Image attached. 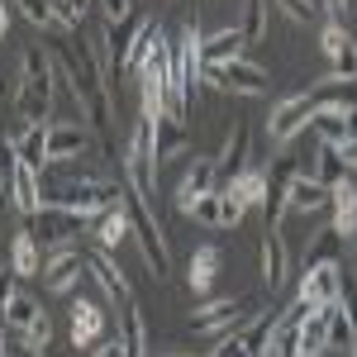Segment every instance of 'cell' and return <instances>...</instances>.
Returning <instances> with one entry per match:
<instances>
[{
	"mask_svg": "<svg viewBox=\"0 0 357 357\" xmlns=\"http://www.w3.org/2000/svg\"><path fill=\"white\" fill-rule=\"evenodd\" d=\"M57 53V72H62V82L72 86V96L82 100V110L91 114V124H96V134H105L110 129V86H105V72L96 67V57L91 48L82 43H72V38H57L53 43Z\"/></svg>",
	"mask_w": 357,
	"mask_h": 357,
	"instance_id": "6da1fadb",
	"label": "cell"
},
{
	"mask_svg": "<svg viewBox=\"0 0 357 357\" xmlns=\"http://www.w3.org/2000/svg\"><path fill=\"white\" fill-rule=\"evenodd\" d=\"M119 205H124V215H129V238L138 243L143 252V262H148V272L162 281L167 267H172V248H167V229L158 224L153 215V205L138 195V186L129 181V172H124V181H119Z\"/></svg>",
	"mask_w": 357,
	"mask_h": 357,
	"instance_id": "7a4b0ae2",
	"label": "cell"
},
{
	"mask_svg": "<svg viewBox=\"0 0 357 357\" xmlns=\"http://www.w3.org/2000/svg\"><path fill=\"white\" fill-rule=\"evenodd\" d=\"M57 72L43 48H24V77H20V91H15V110L20 119L29 124H53V86H57Z\"/></svg>",
	"mask_w": 357,
	"mask_h": 357,
	"instance_id": "3957f363",
	"label": "cell"
},
{
	"mask_svg": "<svg viewBox=\"0 0 357 357\" xmlns=\"http://www.w3.org/2000/svg\"><path fill=\"white\" fill-rule=\"evenodd\" d=\"M158 138H153V119L148 114H138L134 124V138H129V158H124V172H129V181L138 186V195L143 200H153V191H158Z\"/></svg>",
	"mask_w": 357,
	"mask_h": 357,
	"instance_id": "277c9868",
	"label": "cell"
},
{
	"mask_svg": "<svg viewBox=\"0 0 357 357\" xmlns=\"http://www.w3.org/2000/svg\"><path fill=\"white\" fill-rule=\"evenodd\" d=\"M5 333L10 338H24V343H33V348H48V338H53V324H48V310L38 305V296H29V291H20L15 286V296H10V305H5Z\"/></svg>",
	"mask_w": 357,
	"mask_h": 357,
	"instance_id": "5b68a950",
	"label": "cell"
},
{
	"mask_svg": "<svg viewBox=\"0 0 357 357\" xmlns=\"http://www.w3.org/2000/svg\"><path fill=\"white\" fill-rule=\"evenodd\" d=\"M29 229L38 234V243H43V248H72V243H82V238H86L91 220L77 215V210H62V205H43V210L29 220Z\"/></svg>",
	"mask_w": 357,
	"mask_h": 357,
	"instance_id": "8992f818",
	"label": "cell"
},
{
	"mask_svg": "<svg viewBox=\"0 0 357 357\" xmlns=\"http://www.w3.org/2000/svg\"><path fill=\"white\" fill-rule=\"evenodd\" d=\"M205 82L220 86V91H234V96H267V91H272L267 67H257V62H248V57H234V62H224V67H205Z\"/></svg>",
	"mask_w": 357,
	"mask_h": 357,
	"instance_id": "52a82bcc",
	"label": "cell"
},
{
	"mask_svg": "<svg viewBox=\"0 0 357 357\" xmlns=\"http://www.w3.org/2000/svg\"><path fill=\"white\" fill-rule=\"evenodd\" d=\"M86 248L72 243V248H48V262H43V286L53 296H72L77 286L86 281Z\"/></svg>",
	"mask_w": 357,
	"mask_h": 357,
	"instance_id": "ba28073f",
	"label": "cell"
},
{
	"mask_svg": "<svg viewBox=\"0 0 357 357\" xmlns=\"http://www.w3.org/2000/svg\"><path fill=\"white\" fill-rule=\"evenodd\" d=\"M314 114H319V100H314L310 91H301V96L281 100V105L272 110V119H267V134H272L276 143H291L296 134H305V129L314 124Z\"/></svg>",
	"mask_w": 357,
	"mask_h": 357,
	"instance_id": "9c48e42d",
	"label": "cell"
},
{
	"mask_svg": "<svg viewBox=\"0 0 357 357\" xmlns=\"http://www.w3.org/2000/svg\"><path fill=\"white\" fill-rule=\"evenodd\" d=\"M238 319H248V305L238 296H224V301H205L186 314V329L191 333H234Z\"/></svg>",
	"mask_w": 357,
	"mask_h": 357,
	"instance_id": "30bf717a",
	"label": "cell"
},
{
	"mask_svg": "<svg viewBox=\"0 0 357 357\" xmlns=\"http://www.w3.org/2000/svg\"><path fill=\"white\" fill-rule=\"evenodd\" d=\"M86 267H91V276H96L100 296H110L114 305H129V301H134V286H129V276L119 272V262L110 257V248L91 243V248H86Z\"/></svg>",
	"mask_w": 357,
	"mask_h": 357,
	"instance_id": "8fae6325",
	"label": "cell"
},
{
	"mask_svg": "<svg viewBox=\"0 0 357 357\" xmlns=\"http://www.w3.org/2000/svg\"><path fill=\"white\" fill-rule=\"evenodd\" d=\"M72 348H96V343H105L110 338V314H105V305H96V301H77L72 305Z\"/></svg>",
	"mask_w": 357,
	"mask_h": 357,
	"instance_id": "7c38bea8",
	"label": "cell"
},
{
	"mask_svg": "<svg viewBox=\"0 0 357 357\" xmlns=\"http://www.w3.org/2000/svg\"><path fill=\"white\" fill-rule=\"evenodd\" d=\"M319 48H324V57H329L333 77H343V82H357V38H353V29L324 24V33H319Z\"/></svg>",
	"mask_w": 357,
	"mask_h": 357,
	"instance_id": "4fadbf2b",
	"label": "cell"
},
{
	"mask_svg": "<svg viewBox=\"0 0 357 357\" xmlns=\"http://www.w3.org/2000/svg\"><path fill=\"white\" fill-rule=\"evenodd\" d=\"M338 286H343V267L338 262H314L301 276V301L305 305H333L338 301Z\"/></svg>",
	"mask_w": 357,
	"mask_h": 357,
	"instance_id": "5bb4252c",
	"label": "cell"
},
{
	"mask_svg": "<svg viewBox=\"0 0 357 357\" xmlns=\"http://www.w3.org/2000/svg\"><path fill=\"white\" fill-rule=\"evenodd\" d=\"M305 172L296 158H276L272 167H267V215L272 220H286V195H291V186L301 181Z\"/></svg>",
	"mask_w": 357,
	"mask_h": 357,
	"instance_id": "9a60e30c",
	"label": "cell"
},
{
	"mask_svg": "<svg viewBox=\"0 0 357 357\" xmlns=\"http://www.w3.org/2000/svg\"><path fill=\"white\" fill-rule=\"evenodd\" d=\"M43 262H48V248L38 243V234L24 224L10 238V267H15V276H43Z\"/></svg>",
	"mask_w": 357,
	"mask_h": 357,
	"instance_id": "2e32d148",
	"label": "cell"
},
{
	"mask_svg": "<svg viewBox=\"0 0 357 357\" xmlns=\"http://www.w3.org/2000/svg\"><path fill=\"white\" fill-rule=\"evenodd\" d=\"M329 186L324 181H314V176H301L291 195H286V215H319V220H329Z\"/></svg>",
	"mask_w": 357,
	"mask_h": 357,
	"instance_id": "e0dca14e",
	"label": "cell"
},
{
	"mask_svg": "<svg viewBox=\"0 0 357 357\" xmlns=\"http://www.w3.org/2000/svg\"><path fill=\"white\" fill-rule=\"evenodd\" d=\"M243 48H248L243 29H215V33L200 38V62H205V67H224V62L243 57Z\"/></svg>",
	"mask_w": 357,
	"mask_h": 357,
	"instance_id": "ac0fdd59",
	"label": "cell"
},
{
	"mask_svg": "<svg viewBox=\"0 0 357 357\" xmlns=\"http://www.w3.org/2000/svg\"><path fill=\"white\" fill-rule=\"evenodd\" d=\"M215 167H220V181L229 186L238 172L248 167V124L243 119H234L229 124V134H224V148H220V158H215Z\"/></svg>",
	"mask_w": 357,
	"mask_h": 357,
	"instance_id": "d6986e66",
	"label": "cell"
},
{
	"mask_svg": "<svg viewBox=\"0 0 357 357\" xmlns=\"http://www.w3.org/2000/svg\"><path fill=\"white\" fill-rule=\"evenodd\" d=\"M5 191H10V205H15V215H20V220H33V215L43 210V195H38V172H33V167L20 162V167H15V181H10Z\"/></svg>",
	"mask_w": 357,
	"mask_h": 357,
	"instance_id": "ffe728a7",
	"label": "cell"
},
{
	"mask_svg": "<svg viewBox=\"0 0 357 357\" xmlns=\"http://www.w3.org/2000/svg\"><path fill=\"white\" fill-rule=\"evenodd\" d=\"M220 267H224V252L215 243H205V248H195V252H191V272H186V281H191L195 296L210 301V291H215V281H220Z\"/></svg>",
	"mask_w": 357,
	"mask_h": 357,
	"instance_id": "44dd1931",
	"label": "cell"
},
{
	"mask_svg": "<svg viewBox=\"0 0 357 357\" xmlns=\"http://www.w3.org/2000/svg\"><path fill=\"white\" fill-rule=\"evenodd\" d=\"M329 224L343 234V238H357V186H353V172L348 181H338L329 195Z\"/></svg>",
	"mask_w": 357,
	"mask_h": 357,
	"instance_id": "7402d4cb",
	"label": "cell"
},
{
	"mask_svg": "<svg viewBox=\"0 0 357 357\" xmlns=\"http://www.w3.org/2000/svg\"><path fill=\"white\" fill-rule=\"evenodd\" d=\"M296 333H301V357H324L329 353V305H314L296 324Z\"/></svg>",
	"mask_w": 357,
	"mask_h": 357,
	"instance_id": "603a6c76",
	"label": "cell"
},
{
	"mask_svg": "<svg viewBox=\"0 0 357 357\" xmlns=\"http://www.w3.org/2000/svg\"><path fill=\"white\" fill-rule=\"evenodd\" d=\"M205 191H220V167H215V158H195L191 167H186V181H181V191H176V205L186 210L195 195Z\"/></svg>",
	"mask_w": 357,
	"mask_h": 357,
	"instance_id": "cb8c5ba5",
	"label": "cell"
},
{
	"mask_svg": "<svg viewBox=\"0 0 357 357\" xmlns=\"http://www.w3.org/2000/svg\"><path fill=\"white\" fill-rule=\"evenodd\" d=\"M10 143H15V158L24 167H33V172H43V167L53 162V158H48V124H29V129H20Z\"/></svg>",
	"mask_w": 357,
	"mask_h": 357,
	"instance_id": "d4e9b609",
	"label": "cell"
},
{
	"mask_svg": "<svg viewBox=\"0 0 357 357\" xmlns=\"http://www.w3.org/2000/svg\"><path fill=\"white\" fill-rule=\"evenodd\" d=\"M224 195L229 200H238L243 210H252V205H267V172H257V167H243L229 186H224Z\"/></svg>",
	"mask_w": 357,
	"mask_h": 357,
	"instance_id": "484cf974",
	"label": "cell"
},
{
	"mask_svg": "<svg viewBox=\"0 0 357 357\" xmlns=\"http://www.w3.org/2000/svg\"><path fill=\"white\" fill-rule=\"evenodd\" d=\"M276 319H281V310H257V314H248V324L238 329V343H243L252 357H267V343H272Z\"/></svg>",
	"mask_w": 357,
	"mask_h": 357,
	"instance_id": "4316f807",
	"label": "cell"
},
{
	"mask_svg": "<svg viewBox=\"0 0 357 357\" xmlns=\"http://www.w3.org/2000/svg\"><path fill=\"white\" fill-rule=\"evenodd\" d=\"M119 338H124V353L129 357H153L148 353V324H143V310L134 301L119 305Z\"/></svg>",
	"mask_w": 357,
	"mask_h": 357,
	"instance_id": "83f0119b",
	"label": "cell"
},
{
	"mask_svg": "<svg viewBox=\"0 0 357 357\" xmlns=\"http://www.w3.org/2000/svg\"><path fill=\"white\" fill-rule=\"evenodd\" d=\"M286 272H291V262H286V243H281V234H267L262 238V281H267V291H281L286 286Z\"/></svg>",
	"mask_w": 357,
	"mask_h": 357,
	"instance_id": "f1b7e54d",
	"label": "cell"
},
{
	"mask_svg": "<svg viewBox=\"0 0 357 357\" xmlns=\"http://www.w3.org/2000/svg\"><path fill=\"white\" fill-rule=\"evenodd\" d=\"M86 143H91V134H86L82 124H48V158L53 162L86 153Z\"/></svg>",
	"mask_w": 357,
	"mask_h": 357,
	"instance_id": "f546056e",
	"label": "cell"
},
{
	"mask_svg": "<svg viewBox=\"0 0 357 357\" xmlns=\"http://www.w3.org/2000/svg\"><path fill=\"white\" fill-rule=\"evenodd\" d=\"M158 43H162V33H158V20H148V15H138V29H134V43H129V72H143L148 67V57L158 53Z\"/></svg>",
	"mask_w": 357,
	"mask_h": 357,
	"instance_id": "4dcf8cb0",
	"label": "cell"
},
{
	"mask_svg": "<svg viewBox=\"0 0 357 357\" xmlns=\"http://www.w3.org/2000/svg\"><path fill=\"white\" fill-rule=\"evenodd\" d=\"M91 238L100 248H114L129 238V215H124V205H110V210H100L96 220H91Z\"/></svg>",
	"mask_w": 357,
	"mask_h": 357,
	"instance_id": "1f68e13d",
	"label": "cell"
},
{
	"mask_svg": "<svg viewBox=\"0 0 357 357\" xmlns=\"http://www.w3.org/2000/svg\"><path fill=\"white\" fill-rule=\"evenodd\" d=\"M176 67H181V77H186L191 91L205 82V62H200V29H186V33H181V43H176Z\"/></svg>",
	"mask_w": 357,
	"mask_h": 357,
	"instance_id": "d6a6232c",
	"label": "cell"
},
{
	"mask_svg": "<svg viewBox=\"0 0 357 357\" xmlns=\"http://www.w3.org/2000/svg\"><path fill=\"white\" fill-rule=\"evenodd\" d=\"M310 96L319 100V110L329 105V110H353L357 105V82H343V77H329V82L310 86Z\"/></svg>",
	"mask_w": 357,
	"mask_h": 357,
	"instance_id": "836d02e7",
	"label": "cell"
},
{
	"mask_svg": "<svg viewBox=\"0 0 357 357\" xmlns=\"http://www.w3.org/2000/svg\"><path fill=\"white\" fill-rule=\"evenodd\" d=\"M153 138H158V158H176V153H186V119L158 114V119H153Z\"/></svg>",
	"mask_w": 357,
	"mask_h": 357,
	"instance_id": "e575fe53",
	"label": "cell"
},
{
	"mask_svg": "<svg viewBox=\"0 0 357 357\" xmlns=\"http://www.w3.org/2000/svg\"><path fill=\"white\" fill-rule=\"evenodd\" d=\"M314 134H319V148H338V143H348V110H324L314 114V124H310Z\"/></svg>",
	"mask_w": 357,
	"mask_h": 357,
	"instance_id": "d590c367",
	"label": "cell"
},
{
	"mask_svg": "<svg viewBox=\"0 0 357 357\" xmlns=\"http://www.w3.org/2000/svg\"><path fill=\"white\" fill-rule=\"evenodd\" d=\"M338 243H343V234H338L333 224H319V234L305 248V267H314V262H338Z\"/></svg>",
	"mask_w": 357,
	"mask_h": 357,
	"instance_id": "8d00e7d4",
	"label": "cell"
},
{
	"mask_svg": "<svg viewBox=\"0 0 357 357\" xmlns=\"http://www.w3.org/2000/svg\"><path fill=\"white\" fill-rule=\"evenodd\" d=\"M267 20H272V0H243V24L238 29H243L248 48L267 38Z\"/></svg>",
	"mask_w": 357,
	"mask_h": 357,
	"instance_id": "74e56055",
	"label": "cell"
},
{
	"mask_svg": "<svg viewBox=\"0 0 357 357\" xmlns=\"http://www.w3.org/2000/svg\"><path fill=\"white\" fill-rule=\"evenodd\" d=\"M314 181H324V186H338V181H348V162L338 158V148H319V162H314Z\"/></svg>",
	"mask_w": 357,
	"mask_h": 357,
	"instance_id": "f35d334b",
	"label": "cell"
},
{
	"mask_svg": "<svg viewBox=\"0 0 357 357\" xmlns=\"http://www.w3.org/2000/svg\"><path fill=\"white\" fill-rule=\"evenodd\" d=\"M272 5L296 24H319L324 20V0H272Z\"/></svg>",
	"mask_w": 357,
	"mask_h": 357,
	"instance_id": "ab89813d",
	"label": "cell"
},
{
	"mask_svg": "<svg viewBox=\"0 0 357 357\" xmlns=\"http://www.w3.org/2000/svg\"><path fill=\"white\" fill-rule=\"evenodd\" d=\"M220 205H224V191H205L186 205V215H191L195 224H215V229H220Z\"/></svg>",
	"mask_w": 357,
	"mask_h": 357,
	"instance_id": "60d3db41",
	"label": "cell"
},
{
	"mask_svg": "<svg viewBox=\"0 0 357 357\" xmlns=\"http://www.w3.org/2000/svg\"><path fill=\"white\" fill-rule=\"evenodd\" d=\"M15 10L24 15L33 29H57V15H53V0H15Z\"/></svg>",
	"mask_w": 357,
	"mask_h": 357,
	"instance_id": "b9f144b4",
	"label": "cell"
},
{
	"mask_svg": "<svg viewBox=\"0 0 357 357\" xmlns=\"http://www.w3.org/2000/svg\"><path fill=\"white\" fill-rule=\"evenodd\" d=\"M338 305H343V314H348V324L357 333V276L343 272V286H338Z\"/></svg>",
	"mask_w": 357,
	"mask_h": 357,
	"instance_id": "7bdbcfd3",
	"label": "cell"
},
{
	"mask_svg": "<svg viewBox=\"0 0 357 357\" xmlns=\"http://www.w3.org/2000/svg\"><path fill=\"white\" fill-rule=\"evenodd\" d=\"M96 5H100L105 24H124V20H134V5H129V0H96Z\"/></svg>",
	"mask_w": 357,
	"mask_h": 357,
	"instance_id": "ee69618b",
	"label": "cell"
},
{
	"mask_svg": "<svg viewBox=\"0 0 357 357\" xmlns=\"http://www.w3.org/2000/svg\"><path fill=\"white\" fill-rule=\"evenodd\" d=\"M353 10H357V0H324V15H329V24H343Z\"/></svg>",
	"mask_w": 357,
	"mask_h": 357,
	"instance_id": "f6af8a7d",
	"label": "cell"
},
{
	"mask_svg": "<svg viewBox=\"0 0 357 357\" xmlns=\"http://www.w3.org/2000/svg\"><path fill=\"white\" fill-rule=\"evenodd\" d=\"M234 224H243V205L224 195V205H220V229H234Z\"/></svg>",
	"mask_w": 357,
	"mask_h": 357,
	"instance_id": "bcb514c9",
	"label": "cell"
},
{
	"mask_svg": "<svg viewBox=\"0 0 357 357\" xmlns=\"http://www.w3.org/2000/svg\"><path fill=\"white\" fill-rule=\"evenodd\" d=\"M10 296H15V267L5 262V267H0V319H5V305H10Z\"/></svg>",
	"mask_w": 357,
	"mask_h": 357,
	"instance_id": "7dc6e473",
	"label": "cell"
},
{
	"mask_svg": "<svg viewBox=\"0 0 357 357\" xmlns=\"http://www.w3.org/2000/svg\"><path fill=\"white\" fill-rule=\"evenodd\" d=\"M91 357H129V353H124V338H105L91 348Z\"/></svg>",
	"mask_w": 357,
	"mask_h": 357,
	"instance_id": "c3c4849f",
	"label": "cell"
},
{
	"mask_svg": "<svg viewBox=\"0 0 357 357\" xmlns=\"http://www.w3.org/2000/svg\"><path fill=\"white\" fill-rule=\"evenodd\" d=\"M10 357H43V348H33L24 338H10Z\"/></svg>",
	"mask_w": 357,
	"mask_h": 357,
	"instance_id": "681fc988",
	"label": "cell"
},
{
	"mask_svg": "<svg viewBox=\"0 0 357 357\" xmlns=\"http://www.w3.org/2000/svg\"><path fill=\"white\" fill-rule=\"evenodd\" d=\"M338 158L348 162V172H357V138H348V143H338Z\"/></svg>",
	"mask_w": 357,
	"mask_h": 357,
	"instance_id": "f907efd6",
	"label": "cell"
},
{
	"mask_svg": "<svg viewBox=\"0 0 357 357\" xmlns=\"http://www.w3.org/2000/svg\"><path fill=\"white\" fill-rule=\"evenodd\" d=\"M234 348H238V343H234V333H229V338L215 343V353H210V357H234Z\"/></svg>",
	"mask_w": 357,
	"mask_h": 357,
	"instance_id": "816d5d0a",
	"label": "cell"
},
{
	"mask_svg": "<svg viewBox=\"0 0 357 357\" xmlns=\"http://www.w3.org/2000/svg\"><path fill=\"white\" fill-rule=\"evenodd\" d=\"M5 29H10V5L0 0V38H5Z\"/></svg>",
	"mask_w": 357,
	"mask_h": 357,
	"instance_id": "f5cc1de1",
	"label": "cell"
},
{
	"mask_svg": "<svg viewBox=\"0 0 357 357\" xmlns=\"http://www.w3.org/2000/svg\"><path fill=\"white\" fill-rule=\"evenodd\" d=\"M348 138H357V105L348 110Z\"/></svg>",
	"mask_w": 357,
	"mask_h": 357,
	"instance_id": "db71d44e",
	"label": "cell"
},
{
	"mask_svg": "<svg viewBox=\"0 0 357 357\" xmlns=\"http://www.w3.org/2000/svg\"><path fill=\"white\" fill-rule=\"evenodd\" d=\"M162 357H191V353H162Z\"/></svg>",
	"mask_w": 357,
	"mask_h": 357,
	"instance_id": "11a10c76",
	"label": "cell"
},
{
	"mask_svg": "<svg viewBox=\"0 0 357 357\" xmlns=\"http://www.w3.org/2000/svg\"><path fill=\"white\" fill-rule=\"evenodd\" d=\"M353 186H357V172H353Z\"/></svg>",
	"mask_w": 357,
	"mask_h": 357,
	"instance_id": "9f6ffc18",
	"label": "cell"
},
{
	"mask_svg": "<svg viewBox=\"0 0 357 357\" xmlns=\"http://www.w3.org/2000/svg\"><path fill=\"white\" fill-rule=\"evenodd\" d=\"M353 38H357V33H353Z\"/></svg>",
	"mask_w": 357,
	"mask_h": 357,
	"instance_id": "6f0895ef",
	"label": "cell"
}]
</instances>
